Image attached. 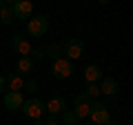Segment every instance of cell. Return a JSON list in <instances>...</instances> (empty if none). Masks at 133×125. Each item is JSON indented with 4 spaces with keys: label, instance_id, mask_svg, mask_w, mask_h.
Masks as SVG:
<instances>
[{
    "label": "cell",
    "instance_id": "6da1fadb",
    "mask_svg": "<svg viewBox=\"0 0 133 125\" xmlns=\"http://www.w3.org/2000/svg\"><path fill=\"white\" fill-rule=\"evenodd\" d=\"M89 118L93 125H107L111 121V114H109V105L100 101H91V110H89Z\"/></svg>",
    "mask_w": 133,
    "mask_h": 125
},
{
    "label": "cell",
    "instance_id": "7a4b0ae2",
    "mask_svg": "<svg viewBox=\"0 0 133 125\" xmlns=\"http://www.w3.org/2000/svg\"><path fill=\"white\" fill-rule=\"evenodd\" d=\"M49 31V20L44 16H31L27 22V34L31 38H42L44 34Z\"/></svg>",
    "mask_w": 133,
    "mask_h": 125
},
{
    "label": "cell",
    "instance_id": "3957f363",
    "mask_svg": "<svg viewBox=\"0 0 133 125\" xmlns=\"http://www.w3.org/2000/svg\"><path fill=\"white\" fill-rule=\"evenodd\" d=\"M82 54H84V43L80 38H69L62 45V58H66V60H76Z\"/></svg>",
    "mask_w": 133,
    "mask_h": 125
},
{
    "label": "cell",
    "instance_id": "277c9868",
    "mask_svg": "<svg viewBox=\"0 0 133 125\" xmlns=\"http://www.w3.org/2000/svg\"><path fill=\"white\" fill-rule=\"evenodd\" d=\"M22 114L27 116V118H31V121H40V116L44 114V103L40 101V98H29V101H24L22 103Z\"/></svg>",
    "mask_w": 133,
    "mask_h": 125
},
{
    "label": "cell",
    "instance_id": "5b68a950",
    "mask_svg": "<svg viewBox=\"0 0 133 125\" xmlns=\"http://www.w3.org/2000/svg\"><path fill=\"white\" fill-rule=\"evenodd\" d=\"M89 110H91V98L87 96V94H78L76 98H73V114H76L78 121H84L89 118Z\"/></svg>",
    "mask_w": 133,
    "mask_h": 125
},
{
    "label": "cell",
    "instance_id": "8992f818",
    "mask_svg": "<svg viewBox=\"0 0 133 125\" xmlns=\"http://www.w3.org/2000/svg\"><path fill=\"white\" fill-rule=\"evenodd\" d=\"M71 74H73L71 60L60 58V60L53 62V67H51V76H53V78H58V81H66V78H71Z\"/></svg>",
    "mask_w": 133,
    "mask_h": 125
},
{
    "label": "cell",
    "instance_id": "52a82bcc",
    "mask_svg": "<svg viewBox=\"0 0 133 125\" xmlns=\"http://www.w3.org/2000/svg\"><path fill=\"white\" fill-rule=\"evenodd\" d=\"M31 11H33V5L29 0H16L14 5H11V16L18 20H27L31 18Z\"/></svg>",
    "mask_w": 133,
    "mask_h": 125
},
{
    "label": "cell",
    "instance_id": "ba28073f",
    "mask_svg": "<svg viewBox=\"0 0 133 125\" xmlns=\"http://www.w3.org/2000/svg\"><path fill=\"white\" fill-rule=\"evenodd\" d=\"M11 49H14L16 54H20V58L29 56V54H31V43H29L24 36H14V38H11Z\"/></svg>",
    "mask_w": 133,
    "mask_h": 125
},
{
    "label": "cell",
    "instance_id": "9c48e42d",
    "mask_svg": "<svg viewBox=\"0 0 133 125\" xmlns=\"http://www.w3.org/2000/svg\"><path fill=\"white\" fill-rule=\"evenodd\" d=\"M100 94H107V96H111L113 98L115 94L120 92V85H118V81L115 78H111V76H104L102 81H100Z\"/></svg>",
    "mask_w": 133,
    "mask_h": 125
},
{
    "label": "cell",
    "instance_id": "30bf717a",
    "mask_svg": "<svg viewBox=\"0 0 133 125\" xmlns=\"http://www.w3.org/2000/svg\"><path fill=\"white\" fill-rule=\"evenodd\" d=\"M2 103H5V107H7V110L16 112V110H20V107H22L24 98H22V94H20V92H7V94H5V98H2Z\"/></svg>",
    "mask_w": 133,
    "mask_h": 125
},
{
    "label": "cell",
    "instance_id": "8fae6325",
    "mask_svg": "<svg viewBox=\"0 0 133 125\" xmlns=\"http://www.w3.org/2000/svg\"><path fill=\"white\" fill-rule=\"evenodd\" d=\"M84 83L87 85H91V83H98V81H102V67L100 65H95V62H91V65H87L84 67Z\"/></svg>",
    "mask_w": 133,
    "mask_h": 125
},
{
    "label": "cell",
    "instance_id": "7c38bea8",
    "mask_svg": "<svg viewBox=\"0 0 133 125\" xmlns=\"http://www.w3.org/2000/svg\"><path fill=\"white\" fill-rule=\"evenodd\" d=\"M44 110H49V116H58V114H62L66 110V101L62 96H56L49 103H44Z\"/></svg>",
    "mask_w": 133,
    "mask_h": 125
},
{
    "label": "cell",
    "instance_id": "4fadbf2b",
    "mask_svg": "<svg viewBox=\"0 0 133 125\" xmlns=\"http://www.w3.org/2000/svg\"><path fill=\"white\" fill-rule=\"evenodd\" d=\"M11 5H14V0H0V22H2V25H11V22H14Z\"/></svg>",
    "mask_w": 133,
    "mask_h": 125
},
{
    "label": "cell",
    "instance_id": "5bb4252c",
    "mask_svg": "<svg viewBox=\"0 0 133 125\" xmlns=\"http://www.w3.org/2000/svg\"><path fill=\"white\" fill-rule=\"evenodd\" d=\"M33 65H36V62H33L29 56L18 58V65H16V69H18V72H16V74L20 76V74H29V72H33Z\"/></svg>",
    "mask_w": 133,
    "mask_h": 125
},
{
    "label": "cell",
    "instance_id": "9a60e30c",
    "mask_svg": "<svg viewBox=\"0 0 133 125\" xmlns=\"http://www.w3.org/2000/svg\"><path fill=\"white\" fill-rule=\"evenodd\" d=\"M44 58H51L53 62H56V60H60V58H62V45L51 43L47 49H44Z\"/></svg>",
    "mask_w": 133,
    "mask_h": 125
},
{
    "label": "cell",
    "instance_id": "2e32d148",
    "mask_svg": "<svg viewBox=\"0 0 133 125\" xmlns=\"http://www.w3.org/2000/svg\"><path fill=\"white\" fill-rule=\"evenodd\" d=\"M5 83H7V87H9V92H20L22 89V76H18V74H9V76L5 78Z\"/></svg>",
    "mask_w": 133,
    "mask_h": 125
},
{
    "label": "cell",
    "instance_id": "e0dca14e",
    "mask_svg": "<svg viewBox=\"0 0 133 125\" xmlns=\"http://www.w3.org/2000/svg\"><path fill=\"white\" fill-rule=\"evenodd\" d=\"M84 94H87V96L91 98V101H95V98L100 96V87H98V83H91V85H87Z\"/></svg>",
    "mask_w": 133,
    "mask_h": 125
},
{
    "label": "cell",
    "instance_id": "ac0fdd59",
    "mask_svg": "<svg viewBox=\"0 0 133 125\" xmlns=\"http://www.w3.org/2000/svg\"><path fill=\"white\" fill-rule=\"evenodd\" d=\"M62 123H64V125H76L78 118H76V114H73L71 110H64V112H62Z\"/></svg>",
    "mask_w": 133,
    "mask_h": 125
},
{
    "label": "cell",
    "instance_id": "d6986e66",
    "mask_svg": "<svg viewBox=\"0 0 133 125\" xmlns=\"http://www.w3.org/2000/svg\"><path fill=\"white\" fill-rule=\"evenodd\" d=\"M29 58H31L33 62H36V60H42V58H44V49H40V47L31 49V54H29Z\"/></svg>",
    "mask_w": 133,
    "mask_h": 125
},
{
    "label": "cell",
    "instance_id": "ffe728a7",
    "mask_svg": "<svg viewBox=\"0 0 133 125\" xmlns=\"http://www.w3.org/2000/svg\"><path fill=\"white\" fill-rule=\"evenodd\" d=\"M22 87H24L27 92H31V94H33V92H38V81L29 78V81H24V83H22Z\"/></svg>",
    "mask_w": 133,
    "mask_h": 125
},
{
    "label": "cell",
    "instance_id": "44dd1931",
    "mask_svg": "<svg viewBox=\"0 0 133 125\" xmlns=\"http://www.w3.org/2000/svg\"><path fill=\"white\" fill-rule=\"evenodd\" d=\"M40 125H60V121H58L56 116H49L47 121H40Z\"/></svg>",
    "mask_w": 133,
    "mask_h": 125
},
{
    "label": "cell",
    "instance_id": "7402d4cb",
    "mask_svg": "<svg viewBox=\"0 0 133 125\" xmlns=\"http://www.w3.org/2000/svg\"><path fill=\"white\" fill-rule=\"evenodd\" d=\"M7 89V83H5V76H0V92Z\"/></svg>",
    "mask_w": 133,
    "mask_h": 125
},
{
    "label": "cell",
    "instance_id": "603a6c76",
    "mask_svg": "<svg viewBox=\"0 0 133 125\" xmlns=\"http://www.w3.org/2000/svg\"><path fill=\"white\" fill-rule=\"evenodd\" d=\"M107 125H120V123H118V121H109V123H107Z\"/></svg>",
    "mask_w": 133,
    "mask_h": 125
}]
</instances>
